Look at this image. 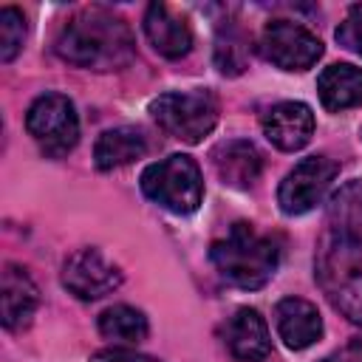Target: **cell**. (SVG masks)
I'll return each instance as SVG.
<instances>
[{
    "label": "cell",
    "mask_w": 362,
    "mask_h": 362,
    "mask_svg": "<svg viewBox=\"0 0 362 362\" xmlns=\"http://www.w3.org/2000/svg\"><path fill=\"white\" fill-rule=\"evenodd\" d=\"M331 215L339 218V226H334V229H345V232H354L362 238V181L348 184L334 198Z\"/></svg>",
    "instance_id": "ffe728a7"
},
{
    "label": "cell",
    "mask_w": 362,
    "mask_h": 362,
    "mask_svg": "<svg viewBox=\"0 0 362 362\" xmlns=\"http://www.w3.org/2000/svg\"><path fill=\"white\" fill-rule=\"evenodd\" d=\"M150 113L167 136L195 144L218 124V99L212 90H170L150 102Z\"/></svg>",
    "instance_id": "5b68a950"
},
{
    "label": "cell",
    "mask_w": 362,
    "mask_h": 362,
    "mask_svg": "<svg viewBox=\"0 0 362 362\" xmlns=\"http://www.w3.org/2000/svg\"><path fill=\"white\" fill-rule=\"evenodd\" d=\"M337 42L362 57V3L348 8V17L337 28Z\"/></svg>",
    "instance_id": "7402d4cb"
},
{
    "label": "cell",
    "mask_w": 362,
    "mask_h": 362,
    "mask_svg": "<svg viewBox=\"0 0 362 362\" xmlns=\"http://www.w3.org/2000/svg\"><path fill=\"white\" fill-rule=\"evenodd\" d=\"M144 34L150 40V45L167 57V59H178L187 57L192 48V31L184 14H175L167 3H150L147 14H144Z\"/></svg>",
    "instance_id": "7c38bea8"
},
{
    "label": "cell",
    "mask_w": 362,
    "mask_h": 362,
    "mask_svg": "<svg viewBox=\"0 0 362 362\" xmlns=\"http://www.w3.org/2000/svg\"><path fill=\"white\" fill-rule=\"evenodd\" d=\"M274 325L291 351H303L322 337V317L317 305L303 297H283L274 308Z\"/></svg>",
    "instance_id": "5bb4252c"
},
{
    "label": "cell",
    "mask_w": 362,
    "mask_h": 362,
    "mask_svg": "<svg viewBox=\"0 0 362 362\" xmlns=\"http://www.w3.org/2000/svg\"><path fill=\"white\" fill-rule=\"evenodd\" d=\"M93 362H156V359L133 354V351H102V354L93 356Z\"/></svg>",
    "instance_id": "603a6c76"
},
{
    "label": "cell",
    "mask_w": 362,
    "mask_h": 362,
    "mask_svg": "<svg viewBox=\"0 0 362 362\" xmlns=\"http://www.w3.org/2000/svg\"><path fill=\"white\" fill-rule=\"evenodd\" d=\"M260 54L283 71H305L322 57V42L297 23L272 20L260 34Z\"/></svg>",
    "instance_id": "ba28073f"
},
{
    "label": "cell",
    "mask_w": 362,
    "mask_h": 362,
    "mask_svg": "<svg viewBox=\"0 0 362 362\" xmlns=\"http://www.w3.org/2000/svg\"><path fill=\"white\" fill-rule=\"evenodd\" d=\"M25 130L45 156H68L79 141V116L74 102L62 93L37 96L25 113Z\"/></svg>",
    "instance_id": "8992f818"
},
{
    "label": "cell",
    "mask_w": 362,
    "mask_h": 362,
    "mask_svg": "<svg viewBox=\"0 0 362 362\" xmlns=\"http://www.w3.org/2000/svg\"><path fill=\"white\" fill-rule=\"evenodd\" d=\"M263 133L277 150H303L314 136V113L305 102H280L263 116Z\"/></svg>",
    "instance_id": "30bf717a"
},
{
    "label": "cell",
    "mask_w": 362,
    "mask_h": 362,
    "mask_svg": "<svg viewBox=\"0 0 362 362\" xmlns=\"http://www.w3.org/2000/svg\"><path fill=\"white\" fill-rule=\"evenodd\" d=\"M320 362H362V342H348L345 348L328 354V356L320 359Z\"/></svg>",
    "instance_id": "cb8c5ba5"
},
{
    "label": "cell",
    "mask_w": 362,
    "mask_h": 362,
    "mask_svg": "<svg viewBox=\"0 0 362 362\" xmlns=\"http://www.w3.org/2000/svg\"><path fill=\"white\" fill-rule=\"evenodd\" d=\"M62 286L79 300H99L122 286V272L99 249H76L62 266Z\"/></svg>",
    "instance_id": "9c48e42d"
},
{
    "label": "cell",
    "mask_w": 362,
    "mask_h": 362,
    "mask_svg": "<svg viewBox=\"0 0 362 362\" xmlns=\"http://www.w3.org/2000/svg\"><path fill=\"white\" fill-rule=\"evenodd\" d=\"M317 93L320 102L334 113L362 105V68L348 62L328 65L317 79Z\"/></svg>",
    "instance_id": "2e32d148"
},
{
    "label": "cell",
    "mask_w": 362,
    "mask_h": 362,
    "mask_svg": "<svg viewBox=\"0 0 362 362\" xmlns=\"http://www.w3.org/2000/svg\"><path fill=\"white\" fill-rule=\"evenodd\" d=\"M25 40V17L14 8L6 6L0 8V62H11Z\"/></svg>",
    "instance_id": "44dd1931"
},
{
    "label": "cell",
    "mask_w": 362,
    "mask_h": 362,
    "mask_svg": "<svg viewBox=\"0 0 362 362\" xmlns=\"http://www.w3.org/2000/svg\"><path fill=\"white\" fill-rule=\"evenodd\" d=\"M147 153V139L139 127H113V130H105L99 139H96V147H93V161L99 170H116V167H124L136 158H141Z\"/></svg>",
    "instance_id": "e0dca14e"
},
{
    "label": "cell",
    "mask_w": 362,
    "mask_h": 362,
    "mask_svg": "<svg viewBox=\"0 0 362 362\" xmlns=\"http://www.w3.org/2000/svg\"><path fill=\"white\" fill-rule=\"evenodd\" d=\"M147 317L133 305H110L99 314V334L116 342H141L147 339Z\"/></svg>",
    "instance_id": "ac0fdd59"
},
{
    "label": "cell",
    "mask_w": 362,
    "mask_h": 362,
    "mask_svg": "<svg viewBox=\"0 0 362 362\" xmlns=\"http://www.w3.org/2000/svg\"><path fill=\"white\" fill-rule=\"evenodd\" d=\"M0 303H3V328L6 331H23L37 305H40V288L28 277L25 269L6 263L3 269V283H0Z\"/></svg>",
    "instance_id": "4fadbf2b"
},
{
    "label": "cell",
    "mask_w": 362,
    "mask_h": 362,
    "mask_svg": "<svg viewBox=\"0 0 362 362\" xmlns=\"http://www.w3.org/2000/svg\"><path fill=\"white\" fill-rule=\"evenodd\" d=\"M141 192L167 212L189 215L201 206L204 198L201 170L189 156L173 153L141 173Z\"/></svg>",
    "instance_id": "277c9868"
},
{
    "label": "cell",
    "mask_w": 362,
    "mask_h": 362,
    "mask_svg": "<svg viewBox=\"0 0 362 362\" xmlns=\"http://www.w3.org/2000/svg\"><path fill=\"white\" fill-rule=\"evenodd\" d=\"M337 173H339V164L334 158H328V156H308V158H303L280 181V189H277L280 209L286 215H305V212H311L325 198V192L331 189Z\"/></svg>",
    "instance_id": "52a82bcc"
},
{
    "label": "cell",
    "mask_w": 362,
    "mask_h": 362,
    "mask_svg": "<svg viewBox=\"0 0 362 362\" xmlns=\"http://www.w3.org/2000/svg\"><path fill=\"white\" fill-rule=\"evenodd\" d=\"M215 65L235 76L246 68V37L235 28V25H223L218 31V40H215Z\"/></svg>",
    "instance_id": "d6986e66"
},
{
    "label": "cell",
    "mask_w": 362,
    "mask_h": 362,
    "mask_svg": "<svg viewBox=\"0 0 362 362\" xmlns=\"http://www.w3.org/2000/svg\"><path fill=\"white\" fill-rule=\"evenodd\" d=\"M209 260L226 283L238 288H260L277 272L280 243L272 235H260L252 223L238 221L223 238L212 240Z\"/></svg>",
    "instance_id": "7a4b0ae2"
},
{
    "label": "cell",
    "mask_w": 362,
    "mask_h": 362,
    "mask_svg": "<svg viewBox=\"0 0 362 362\" xmlns=\"http://www.w3.org/2000/svg\"><path fill=\"white\" fill-rule=\"evenodd\" d=\"M212 164H215L218 178L226 187L249 189L260 178L263 156H260V150L252 141H246V139H229V141H221L212 150Z\"/></svg>",
    "instance_id": "9a60e30c"
},
{
    "label": "cell",
    "mask_w": 362,
    "mask_h": 362,
    "mask_svg": "<svg viewBox=\"0 0 362 362\" xmlns=\"http://www.w3.org/2000/svg\"><path fill=\"white\" fill-rule=\"evenodd\" d=\"M223 342L238 362H263L272 354L269 325L257 308H238L223 325Z\"/></svg>",
    "instance_id": "8fae6325"
},
{
    "label": "cell",
    "mask_w": 362,
    "mask_h": 362,
    "mask_svg": "<svg viewBox=\"0 0 362 362\" xmlns=\"http://www.w3.org/2000/svg\"><path fill=\"white\" fill-rule=\"evenodd\" d=\"M54 48L65 62L88 71H119L136 57L130 25L102 6L76 11L59 31Z\"/></svg>",
    "instance_id": "6da1fadb"
},
{
    "label": "cell",
    "mask_w": 362,
    "mask_h": 362,
    "mask_svg": "<svg viewBox=\"0 0 362 362\" xmlns=\"http://www.w3.org/2000/svg\"><path fill=\"white\" fill-rule=\"evenodd\" d=\"M314 274L331 305L362 328V238L345 229L325 232Z\"/></svg>",
    "instance_id": "3957f363"
}]
</instances>
